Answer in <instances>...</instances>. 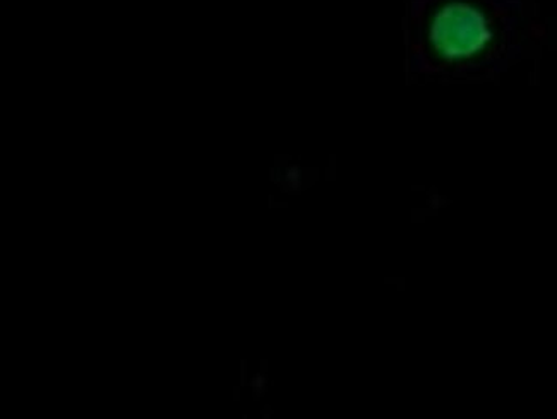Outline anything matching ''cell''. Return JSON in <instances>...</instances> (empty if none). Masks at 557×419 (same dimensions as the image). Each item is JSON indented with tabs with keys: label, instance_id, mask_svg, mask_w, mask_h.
Returning <instances> with one entry per match:
<instances>
[{
	"label": "cell",
	"instance_id": "cell-1",
	"mask_svg": "<svg viewBox=\"0 0 557 419\" xmlns=\"http://www.w3.org/2000/svg\"><path fill=\"white\" fill-rule=\"evenodd\" d=\"M491 31L487 23L472 5H446L431 26V43L445 59H465L484 49Z\"/></svg>",
	"mask_w": 557,
	"mask_h": 419
}]
</instances>
